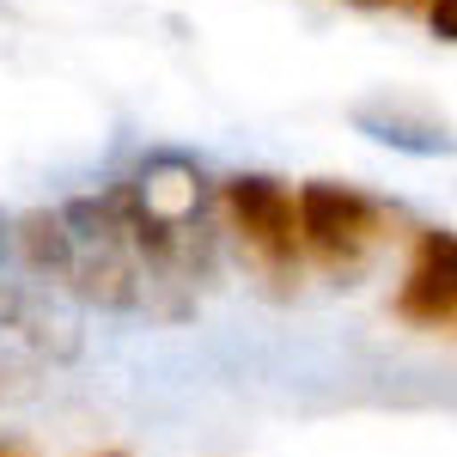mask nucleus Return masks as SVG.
I'll return each instance as SVG.
<instances>
[{
    "instance_id": "nucleus-1",
    "label": "nucleus",
    "mask_w": 457,
    "mask_h": 457,
    "mask_svg": "<svg viewBox=\"0 0 457 457\" xmlns=\"http://www.w3.org/2000/svg\"><path fill=\"white\" fill-rule=\"evenodd\" d=\"M293 202H299V245H312L329 262H353L385 232V208L348 183H305Z\"/></svg>"
},
{
    "instance_id": "nucleus-2",
    "label": "nucleus",
    "mask_w": 457,
    "mask_h": 457,
    "mask_svg": "<svg viewBox=\"0 0 457 457\" xmlns=\"http://www.w3.org/2000/svg\"><path fill=\"white\" fill-rule=\"evenodd\" d=\"M396 312L409 317V323L457 317V232L433 226V232L415 238V262H409V275H403Z\"/></svg>"
},
{
    "instance_id": "nucleus-3",
    "label": "nucleus",
    "mask_w": 457,
    "mask_h": 457,
    "mask_svg": "<svg viewBox=\"0 0 457 457\" xmlns=\"http://www.w3.org/2000/svg\"><path fill=\"white\" fill-rule=\"evenodd\" d=\"M226 208H232L238 232L262 256H275V262L293 256V245H299V202L287 195L275 177H232L226 183Z\"/></svg>"
},
{
    "instance_id": "nucleus-4",
    "label": "nucleus",
    "mask_w": 457,
    "mask_h": 457,
    "mask_svg": "<svg viewBox=\"0 0 457 457\" xmlns=\"http://www.w3.org/2000/svg\"><path fill=\"white\" fill-rule=\"evenodd\" d=\"M427 19H433V31L445 37V43H457V0H433Z\"/></svg>"
}]
</instances>
